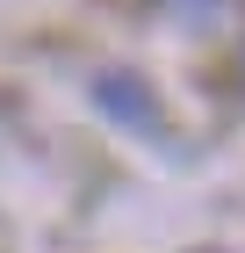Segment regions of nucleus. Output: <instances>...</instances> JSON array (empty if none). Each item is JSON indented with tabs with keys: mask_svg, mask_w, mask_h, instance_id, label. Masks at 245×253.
Listing matches in <instances>:
<instances>
[{
	"mask_svg": "<svg viewBox=\"0 0 245 253\" xmlns=\"http://www.w3.org/2000/svg\"><path fill=\"white\" fill-rule=\"evenodd\" d=\"M94 101L108 109V116H123V123H137V130H159V109H151V94L137 87L130 73H101L94 80Z\"/></svg>",
	"mask_w": 245,
	"mask_h": 253,
	"instance_id": "obj_1",
	"label": "nucleus"
}]
</instances>
